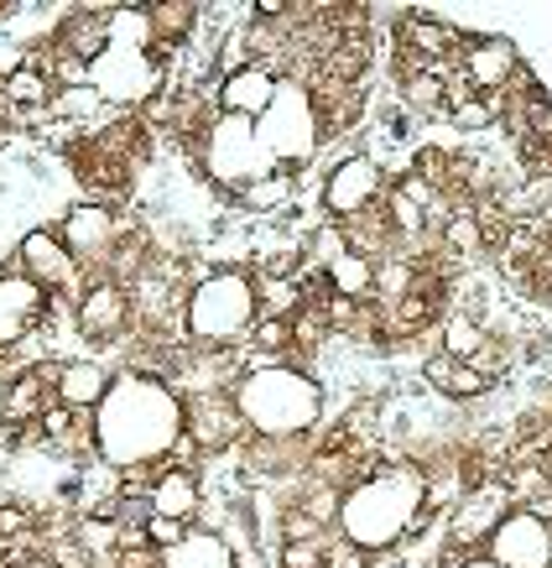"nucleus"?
I'll return each instance as SVG.
<instances>
[{"label": "nucleus", "mask_w": 552, "mask_h": 568, "mask_svg": "<svg viewBox=\"0 0 552 568\" xmlns=\"http://www.w3.org/2000/svg\"><path fill=\"white\" fill-rule=\"evenodd\" d=\"M235 413L251 438H308L324 417V386L318 376L287 361H256L235 381Z\"/></svg>", "instance_id": "obj_3"}, {"label": "nucleus", "mask_w": 552, "mask_h": 568, "mask_svg": "<svg viewBox=\"0 0 552 568\" xmlns=\"http://www.w3.org/2000/svg\"><path fill=\"white\" fill-rule=\"evenodd\" d=\"M6 100L17 104V110H48L52 104V94H58V89H52V79L42 69H32V63H27V69L21 73H11V79H6Z\"/></svg>", "instance_id": "obj_30"}, {"label": "nucleus", "mask_w": 552, "mask_h": 568, "mask_svg": "<svg viewBox=\"0 0 552 568\" xmlns=\"http://www.w3.org/2000/svg\"><path fill=\"white\" fill-rule=\"evenodd\" d=\"M32 63V42H21L17 32H0V84Z\"/></svg>", "instance_id": "obj_35"}, {"label": "nucleus", "mask_w": 552, "mask_h": 568, "mask_svg": "<svg viewBox=\"0 0 552 568\" xmlns=\"http://www.w3.org/2000/svg\"><path fill=\"white\" fill-rule=\"evenodd\" d=\"M110 48H136L152 52L156 32H152V11L146 6H110Z\"/></svg>", "instance_id": "obj_29"}, {"label": "nucleus", "mask_w": 552, "mask_h": 568, "mask_svg": "<svg viewBox=\"0 0 552 568\" xmlns=\"http://www.w3.org/2000/svg\"><path fill=\"white\" fill-rule=\"evenodd\" d=\"M324 542H282V568H324Z\"/></svg>", "instance_id": "obj_37"}, {"label": "nucleus", "mask_w": 552, "mask_h": 568, "mask_svg": "<svg viewBox=\"0 0 552 568\" xmlns=\"http://www.w3.org/2000/svg\"><path fill=\"white\" fill-rule=\"evenodd\" d=\"M256 141L260 152L272 156V168H287V173H297L318 152L324 121H318V104L308 94V79H297V73L276 79V100L266 104V115L256 121Z\"/></svg>", "instance_id": "obj_5"}, {"label": "nucleus", "mask_w": 552, "mask_h": 568, "mask_svg": "<svg viewBox=\"0 0 552 568\" xmlns=\"http://www.w3.org/2000/svg\"><path fill=\"white\" fill-rule=\"evenodd\" d=\"M260 318L256 276L241 266H214L183 293V339L193 349H235Z\"/></svg>", "instance_id": "obj_4"}, {"label": "nucleus", "mask_w": 552, "mask_h": 568, "mask_svg": "<svg viewBox=\"0 0 552 568\" xmlns=\"http://www.w3.org/2000/svg\"><path fill=\"white\" fill-rule=\"evenodd\" d=\"M505 115V100L501 94H469V100L449 104V121L464 125V131H474V125H495Z\"/></svg>", "instance_id": "obj_32"}, {"label": "nucleus", "mask_w": 552, "mask_h": 568, "mask_svg": "<svg viewBox=\"0 0 552 568\" xmlns=\"http://www.w3.org/2000/svg\"><path fill=\"white\" fill-rule=\"evenodd\" d=\"M272 100H276V73L256 69V63L241 73H229V79H219V89H214V110H219V115H235V121H251V125L266 115Z\"/></svg>", "instance_id": "obj_16"}, {"label": "nucleus", "mask_w": 552, "mask_h": 568, "mask_svg": "<svg viewBox=\"0 0 552 568\" xmlns=\"http://www.w3.org/2000/svg\"><path fill=\"white\" fill-rule=\"evenodd\" d=\"M48 303L52 297L27 282L17 266L0 272V349H21L27 339H37L48 328Z\"/></svg>", "instance_id": "obj_13"}, {"label": "nucleus", "mask_w": 552, "mask_h": 568, "mask_svg": "<svg viewBox=\"0 0 552 568\" xmlns=\"http://www.w3.org/2000/svg\"><path fill=\"white\" fill-rule=\"evenodd\" d=\"M52 230L63 235V245H69V256L79 266H110L115 251L131 241V230L110 214V204H73L63 214V224H52Z\"/></svg>", "instance_id": "obj_8"}, {"label": "nucleus", "mask_w": 552, "mask_h": 568, "mask_svg": "<svg viewBox=\"0 0 552 568\" xmlns=\"http://www.w3.org/2000/svg\"><path fill=\"white\" fill-rule=\"evenodd\" d=\"M297 199V173H287V168H272L266 178H256L251 189L235 193V204L251 209V214H276V209H287Z\"/></svg>", "instance_id": "obj_26"}, {"label": "nucleus", "mask_w": 552, "mask_h": 568, "mask_svg": "<svg viewBox=\"0 0 552 568\" xmlns=\"http://www.w3.org/2000/svg\"><path fill=\"white\" fill-rule=\"evenodd\" d=\"M17 532H32V517L17 511V506H6V511H0V537H17Z\"/></svg>", "instance_id": "obj_38"}, {"label": "nucleus", "mask_w": 552, "mask_h": 568, "mask_svg": "<svg viewBox=\"0 0 552 568\" xmlns=\"http://www.w3.org/2000/svg\"><path fill=\"white\" fill-rule=\"evenodd\" d=\"M328 276V293L334 297H345V303H376V261H365L355 256V251H339V256L324 266Z\"/></svg>", "instance_id": "obj_23"}, {"label": "nucleus", "mask_w": 552, "mask_h": 568, "mask_svg": "<svg viewBox=\"0 0 552 568\" xmlns=\"http://www.w3.org/2000/svg\"><path fill=\"white\" fill-rule=\"evenodd\" d=\"M198 173L214 183L219 193H235L251 189L256 178L272 173V156L260 152L256 141V125L251 121H235V115H214L208 136L198 141Z\"/></svg>", "instance_id": "obj_6"}, {"label": "nucleus", "mask_w": 552, "mask_h": 568, "mask_svg": "<svg viewBox=\"0 0 552 568\" xmlns=\"http://www.w3.org/2000/svg\"><path fill=\"white\" fill-rule=\"evenodd\" d=\"M256 303H260V318H287V324H293L297 313L308 308V293L297 287L293 276L260 272V276H256Z\"/></svg>", "instance_id": "obj_27"}, {"label": "nucleus", "mask_w": 552, "mask_h": 568, "mask_svg": "<svg viewBox=\"0 0 552 568\" xmlns=\"http://www.w3.org/2000/svg\"><path fill=\"white\" fill-rule=\"evenodd\" d=\"M0 125H17V104L6 100V89H0Z\"/></svg>", "instance_id": "obj_42"}, {"label": "nucleus", "mask_w": 552, "mask_h": 568, "mask_svg": "<svg viewBox=\"0 0 552 568\" xmlns=\"http://www.w3.org/2000/svg\"><path fill=\"white\" fill-rule=\"evenodd\" d=\"M162 58L152 52H136V48H104L94 63H89V84L104 94V104L115 110H146L156 100V89H162Z\"/></svg>", "instance_id": "obj_7"}, {"label": "nucleus", "mask_w": 552, "mask_h": 568, "mask_svg": "<svg viewBox=\"0 0 552 568\" xmlns=\"http://www.w3.org/2000/svg\"><path fill=\"white\" fill-rule=\"evenodd\" d=\"M484 345V324L480 318H469V313H453L449 324H443V355L453 361H474Z\"/></svg>", "instance_id": "obj_31"}, {"label": "nucleus", "mask_w": 552, "mask_h": 568, "mask_svg": "<svg viewBox=\"0 0 552 568\" xmlns=\"http://www.w3.org/2000/svg\"><path fill=\"white\" fill-rule=\"evenodd\" d=\"M484 552L501 568H552V527L536 521L527 506H511L505 521L490 532Z\"/></svg>", "instance_id": "obj_14"}, {"label": "nucleus", "mask_w": 552, "mask_h": 568, "mask_svg": "<svg viewBox=\"0 0 552 568\" xmlns=\"http://www.w3.org/2000/svg\"><path fill=\"white\" fill-rule=\"evenodd\" d=\"M318 199H324V214L349 224V220H360V214H370V209L386 199V173H380L376 156L355 152L324 178V193H318Z\"/></svg>", "instance_id": "obj_9"}, {"label": "nucleus", "mask_w": 552, "mask_h": 568, "mask_svg": "<svg viewBox=\"0 0 552 568\" xmlns=\"http://www.w3.org/2000/svg\"><path fill=\"white\" fill-rule=\"evenodd\" d=\"M136 324V303H131V287L115 282V276H100L89 282L79 308H73V328L84 334L89 345H110V339H125V328Z\"/></svg>", "instance_id": "obj_11"}, {"label": "nucleus", "mask_w": 552, "mask_h": 568, "mask_svg": "<svg viewBox=\"0 0 552 568\" xmlns=\"http://www.w3.org/2000/svg\"><path fill=\"white\" fill-rule=\"evenodd\" d=\"M11 266H17L27 282H37L42 293H73L79 287V276H84V266L69 256V245H63V235L58 230H27L17 241V256H11Z\"/></svg>", "instance_id": "obj_10"}, {"label": "nucleus", "mask_w": 552, "mask_h": 568, "mask_svg": "<svg viewBox=\"0 0 552 568\" xmlns=\"http://www.w3.org/2000/svg\"><path fill=\"white\" fill-rule=\"evenodd\" d=\"M52 115L63 125H94V121H104V115H115V110L104 104V94L94 84H73V89H58V94H52Z\"/></svg>", "instance_id": "obj_28"}, {"label": "nucleus", "mask_w": 552, "mask_h": 568, "mask_svg": "<svg viewBox=\"0 0 552 568\" xmlns=\"http://www.w3.org/2000/svg\"><path fill=\"white\" fill-rule=\"evenodd\" d=\"M156 568H235V548L214 527H188L177 548L156 552Z\"/></svg>", "instance_id": "obj_20"}, {"label": "nucleus", "mask_w": 552, "mask_h": 568, "mask_svg": "<svg viewBox=\"0 0 552 568\" xmlns=\"http://www.w3.org/2000/svg\"><path fill=\"white\" fill-rule=\"evenodd\" d=\"M146 11H152V32H156L152 58L156 52H173L177 42L198 27V17H204V6H193V0H156V6H146Z\"/></svg>", "instance_id": "obj_25"}, {"label": "nucleus", "mask_w": 552, "mask_h": 568, "mask_svg": "<svg viewBox=\"0 0 552 568\" xmlns=\"http://www.w3.org/2000/svg\"><path fill=\"white\" fill-rule=\"evenodd\" d=\"M428 511V469L417 459H391V465L365 469L360 480L339 490V511H334V532L370 552H391L397 542L422 527Z\"/></svg>", "instance_id": "obj_2"}, {"label": "nucleus", "mask_w": 552, "mask_h": 568, "mask_svg": "<svg viewBox=\"0 0 552 568\" xmlns=\"http://www.w3.org/2000/svg\"><path fill=\"white\" fill-rule=\"evenodd\" d=\"M422 376H428L432 392L453 396V402H474V396L490 392V381H484L469 361H453V355H432V361L422 365Z\"/></svg>", "instance_id": "obj_24"}, {"label": "nucleus", "mask_w": 552, "mask_h": 568, "mask_svg": "<svg viewBox=\"0 0 552 568\" xmlns=\"http://www.w3.org/2000/svg\"><path fill=\"white\" fill-rule=\"evenodd\" d=\"M449 568H501V564H495V558L480 548V552H464V558H453Z\"/></svg>", "instance_id": "obj_41"}, {"label": "nucleus", "mask_w": 552, "mask_h": 568, "mask_svg": "<svg viewBox=\"0 0 552 568\" xmlns=\"http://www.w3.org/2000/svg\"><path fill=\"white\" fill-rule=\"evenodd\" d=\"M397 52L422 58V63H453V58L464 52V37H459V27H449V21L412 11V17H401V27H397Z\"/></svg>", "instance_id": "obj_17"}, {"label": "nucleus", "mask_w": 552, "mask_h": 568, "mask_svg": "<svg viewBox=\"0 0 552 568\" xmlns=\"http://www.w3.org/2000/svg\"><path fill=\"white\" fill-rule=\"evenodd\" d=\"M527 511H532L536 521H548V527H552V485H548V490H536V496L527 500Z\"/></svg>", "instance_id": "obj_39"}, {"label": "nucleus", "mask_w": 552, "mask_h": 568, "mask_svg": "<svg viewBox=\"0 0 552 568\" xmlns=\"http://www.w3.org/2000/svg\"><path fill=\"white\" fill-rule=\"evenodd\" d=\"M198 475L193 469H162L152 480V517H173V521H188L198 517Z\"/></svg>", "instance_id": "obj_22"}, {"label": "nucleus", "mask_w": 552, "mask_h": 568, "mask_svg": "<svg viewBox=\"0 0 552 568\" xmlns=\"http://www.w3.org/2000/svg\"><path fill=\"white\" fill-rule=\"evenodd\" d=\"M183 537H188V521H173V517H152V521H146V542H152L156 552L177 548Z\"/></svg>", "instance_id": "obj_36"}, {"label": "nucleus", "mask_w": 552, "mask_h": 568, "mask_svg": "<svg viewBox=\"0 0 552 568\" xmlns=\"http://www.w3.org/2000/svg\"><path fill=\"white\" fill-rule=\"evenodd\" d=\"M110 6H89V11H63L58 32H52V48L79 58V63H94L104 48H110Z\"/></svg>", "instance_id": "obj_18"}, {"label": "nucleus", "mask_w": 552, "mask_h": 568, "mask_svg": "<svg viewBox=\"0 0 552 568\" xmlns=\"http://www.w3.org/2000/svg\"><path fill=\"white\" fill-rule=\"evenodd\" d=\"M542 193H548V183H532V193H527V209H532L536 199H542ZM495 209H505V214H517L521 199H495Z\"/></svg>", "instance_id": "obj_40"}, {"label": "nucleus", "mask_w": 552, "mask_h": 568, "mask_svg": "<svg viewBox=\"0 0 552 568\" xmlns=\"http://www.w3.org/2000/svg\"><path fill=\"white\" fill-rule=\"evenodd\" d=\"M511 506H517V500H511V490H505L501 480L469 485L464 496L453 500V511H449V542H453V548L480 552L484 542H490V532L505 521V511H511Z\"/></svg>", "instance_id": "obj_12"}, {"label": "nucleus", "mask_w": 552, "mask_h": 568, "mask_svg": "<svg viewBox=\"0 0 552 568\" xmlns=\"http://www.w3.org/2000/svg\"><path fill=\"white\" fill-rule=\"evenodd\" d=\"M459 73L469 79L474 94H501V89L521 73V48L511 42V37H501V32L469 37L464 52H459Z\"/></svg>", "instance_id": "obj_15"}, {"label": "nucleus", "mask_w": 552, "mask_h": 568, "mask_svg": "<svg viewBox=\"0 0 552 568\" xmlns=\"http://www.w3.org/2000/svg\"><path fill=\"white\" fill-rule=\"evenodd\" d=\"M52 402V386H42L37 381V371H21V376H6V386H0V423L6 428H32V423H42V413H48Z\"/></svg>", "instance_id": "obj_19"}, {"label": "nucleus", "mask_w": 552, "mask_h": 568, "mask_svg": "<svg viewBox=\"0 0 552 568\" xmlns=\"http://www.w3.org/2000/svg\"><path fill=\"white\" fill-rule=\"evenodd\" d=\"M251 339H256L260 355H297L293 349V324H287V318H256Z\"/></svg>", "instance_id": "obj_33"}, {"label": "nucleus", "mask_w": 552, "mask_h": 568, "mask_svg": "<svg viewBox=\"0 0 552 568\" xmlns=\"http://www.w3.org/2000/svg\"><path fill=\"white\" fill-rule=\"evenodd\" d=\"M110 371L104 361H69L63 365V381H58V402L73 407V413H100V402L110 396Z\"/></svg>", "instance_id": "obj_21"}, {"label": "nucleus", "mask_w": 552, "mask_h": 568, "mask_svg": "<svg viewBox=\"0 0 552 568\" xmlns=\"http://www.w3.org/2000/svg\"><path fill=\"white\" fill-rule=\"evenodd\" d=\"M183 396L162 371H115L94 413V459L125 475L167 465L183 444Z\"/></svg>", "instance_id": "obj_1"}, {"label": "nucleus", "mask_w": 552, "mask_h": 568, "mask_svg": "<svg viewBox=\"0 0 552 568\" xmlns=\"http://www.w3.org/2000/svg\"><path fill=\"white\" fill-rule=\"evenodd\" d=\"M480 220L469 214L464 204L453 209V220H449V230H443V251H480Z\"/></svg>", "instance_id": "obj_34"}]
</instances>
